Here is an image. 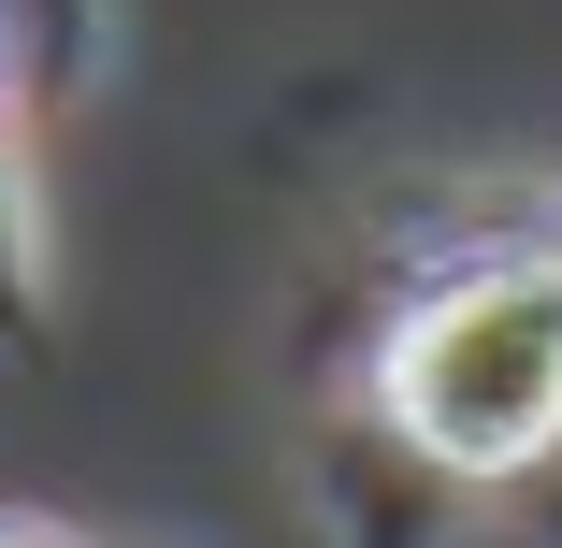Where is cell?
Wrapping results in <instances>:
<instances>
[{"mask_svg": "<svg viewBox=\"0 0 562 548\" xmlns=\"http://www.w3.org/2000/svg\"><path fill=\"white\" fill-rule=\"evenodd\" d=\"M0 548H101V534H72V519H0Z\"/></svg>", "mask_w": 562, "mask_h": 548, "instance_id": "3957f363", "label": "cell"}, {"mask_svg": "<svg viewBox=\"0 0 562 548\" xmlns=\"http://www.w3.org/2000/svg\"><path fill=\"white\" fill-rule=\"evenodd\" d=\"M390 433L432 477H519L562 448V260H491V275H447L390 361H375Z\"/></svg>", "mask_w": 562, "mask_h": 548, "instance_id": "6da1fadb", "label": "cell"}, {"mask_svg": "<svg viewBox=\"0 0 562 548\" xmlns=\"http://www.w3.org/2000/svg\"><path fill=\"white\" fill-rule=\"evenodd\" d=\"M30 333H44V202L0 145V347H30Z\"/></svg>", "mask_w": 562, "mask_h": 548, "instance_id": "7a4b0ae2", "label": "cell"}, {"mask_svg": "<svg viewBox=\"0 0 562 548\" xmlns=\"http://www.w3.org/2000/svg\"><path fill=\"white\" fill-rule=\"evenodd\" d=\"M0 87H15V44H0Z\"/></svg>", "mask_w": 562, "mask_h": 548, "instance_id": "277c9868", "label": "cell"}]
</instances>
